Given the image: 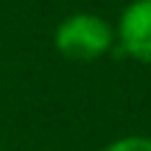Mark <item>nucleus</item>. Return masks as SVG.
Instances as JSON below:
<instances>
[{
  "mask_svg": "<svg viewBox=\"0 0 151 151\" xmlns=\"http://www.w3.org/2000/svg\"><path fill=\"white\" fill-rule=\"evenodd\" d=\"M115 39L129 59L151 67V0H132L115 22Z\"/></svg>",
  "mask_w": 151,
  "mask_h": 151,
  "instance_id": "f03ea898",
  "label": "nucleus"
},
{
  "mask_svg": "<svg viewBox=\"0 0 151 151\" xmlns=\"http://www.w3.org/2000/svg\"><path fill=\"white\" fill-rule=\"evenodd\" d=\"M115 25L92 11H76L53 31V48L70 62H95L115 48Z\"/></svg>",
  "mask_w": 151,
  "mask_h": 151,
  "instance_id": "f257e3e1",
  "label": "nucleus"
},
{
  "mask_svg": "<svg viewBox=\"0 0 151 151\" xmlns=\"http://www.w3.org/2000/svg\"><path fill=\"white\" fill-rule=\"evenodd\" d=\"M101 151H151V137L146 134H123L106 143Z\"/></svg>",
  "mask_w": 151,
  "mask_h": 151,
  "instance_id": "7ed1b4c3",
  "label": "nucleus"
}]
</instances>
